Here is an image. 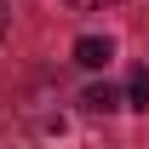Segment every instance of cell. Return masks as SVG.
Instances as JSON below:
<instances>
[{
  "label": "cell",
  "instance_id": "6da1fadb",
  "mask_svg": "<svg viewBox=\"0 0 149 149\" xmlns=\"http://www.w3.org/2000/svg\"><path fill=\"white\" fill-rule=\"evenodd\" d=\"M109 57H115L109 35H80V40H74V63H80V69H103Z\"/></svg>",
  "mask_w": 149,
  "mask_h": 149
},
{
  "label": "cell",
  "instance_id": "7a4b0ae2",
  "mask_svg": "<svg viewBox=\"0 0 149 149\" xmlns=\"http://www.w3.org/2000/svg\"><path fill=\"white\" fill-rule=\"evenodd\" d=\"M126 103H132V109H149V69H132V80H126Z\"/></svg>",
  "mask_w": 149,
  "mask_h": 149
},
{
  "label": "cell",
  "instance_id": "3957f363",
  "mask_svg": "<svg viewBox=\"0 0 149 149\" xmlns=\"http://www.w3.org/2000/svg\"><path fill=\"white\" fill-rule=\"evenodd\" d=\"M86 103H92V109H115V103H120V92H115V86H92V92H86Z\"/></svg>",
  "mask_w": 149,
  "mask_h": 149
},
{
  "label": "cell",
  "instance_id": "277c9868",
  "mask_svg": "<svg viewBox=\"0 0 149 149\" xmlns=\"http://www.w3.org/2000/svg\"><path fill=\"white\" fill-rule=\"evenodd\" d=\"M80 12H103V6H115V0H74Z\"/></svg>",
  "mask_w": 149,
  "mask_h": 149
}]
</instances>
